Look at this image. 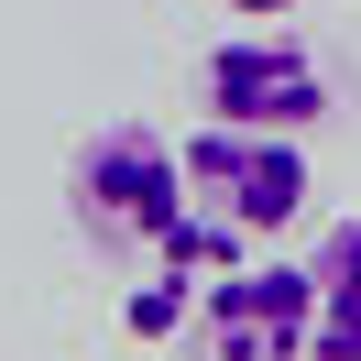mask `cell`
I'll list each match as a JSON object with an SVG mask.
<instances>
[{
  "label": "cell",
  "mask_w": 361,
  "mask_h": 361,
  "mask_svg": "<svg viewBox=\"0 0 361 361\" xmlns=\"http://www.w3.org/2000/svg\"><path fill=\"white\" fill-rule=\"evenodd\" d=\"M186 186H197L208 219L252 230V241H274V230L307 219V154H295V132H252V121H208L197 142H186Z\"/></svg>",
  "instance_id": "7a4b0ae2"
},
{
  "label": "cell",
  "mask_w": 361,
  "mask_h": 361,
  "mask_svg": "<svg viewBox=\"0 0 361 361\" xmlns=\"http://www.w3.org/2000/svg\"><path fill=\"white\" fill-rule=\"evenodd\" d=\"M66 208H77V230H88L99 252H164L176 219L197 208V186H186V154L154 132V121H110V132L77 142Z\"/></svg>",
  "instance_id": "6da1fadb"
},
{
  "label": "cell",
  "mask_w": 361,
  "mask_h": 361,
  "mask_svg": "<svg viewBox=\"0 0 361 361\" xmlns=\"http://www.w3.org/2000/svg\"><path fill=\"white\" fill-rule=\"evenodd\" d=\"M186 285H197V274H176V263H164L154 285H132V295H121V329H132V339H176V329H186Z\"/></svg>",
  "instance_id": "8992f818"
},
{
  "label": "cell",
  "mask_w": 361,
  "mask_h": 361,
  "mask_svg": "<svg viewBox=\"0 0 361 361\" xmlns=\"http://www.w3.org/2000/svg\"><path fill=\"white\" fill-rule=\"evenodd\" d=\"M307 339H317V274L307 263H230L197 295L208 361H307Z\"/></svg>",
  "instance_id": "277c9868"
},
{
  "label": "cell",
  "mask_w": 361,
  "mask_h": 361,
  "mask_svg": "<svg viewBox=\"0 0 361 361\" xmlns=\"http://www.w3.org/2000/svg\"><path fill=\"white\" fill-rule=\"evenodd\" d=\"M307 274H317V339H307V361H361V219H339L329 241L307 252Z\"/></svg>",
  "instance_id": "5b68a950"
},
{
  "label": "cell",
  "mask_w": 361,
  "mask_h": 361,
  "mask_svg": "<svg viewBox=\"0 0 361 361\" xmlns=\"http://www.w3.org/2000/svg\"><path fill=\"white\" fill-rule=\"evenodd\" d=\"M197 99L208 121H252V132H307L317 110H329V66H317V44H295V33H230V44H208L197 66Z\"/></svg>",
  "instance_id": "3957f363"
},
{
  "label": "cell",
  "mask_w": 361,
  "mask_h": 361,
  "mask_svg": "<svg viewBox=\"0 0 361 361\" xmlns=\"http://www.w3.org/2000/svg\"><path fill=\"white\" fill-rule=\"evenodd\" d=\"M219 11H241V23H285L295 0H219Z\"/></svg>",
  "instance_id": "52a82bcc"
}]
</instances>
